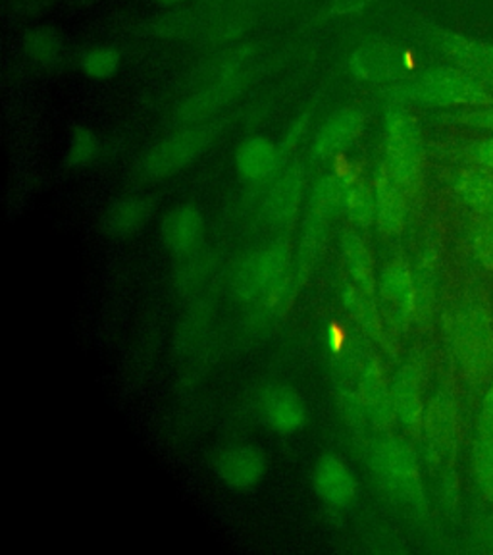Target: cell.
<instances>
[{
	"instance_id": "1",
	"label": "cell",
	"mask_w": 493,
	"mask_h": 555,
	"mask_svg": "<svg viewBox=\"0 0 493 555\" xmlns=\"http://www.w3.org/2000/svg\"><path fill=\"white\" fill-rule=\"evenodd\" d=\"M351 176L346 172H334L324 176L312 188L307 212H304L295 278H304L311 272L312 264L321 257L322 247L328 240L329 228L339 210L343 208L347 183Z\"/></svg>"
},
{
	"instance_id": "2",
	"label": "cell",
	"mask_w": 493,
	"mask_h": 555,
	"mask_svg": "<svg viewBox=\"0 0 493 555\" xmlns=\"http://www.w3.org/2000/svg\"><path fill=\"white\" fill-rule=\"evenodd\" d=\"M294 251L287 240H274L243 257L235 267L230 292L237 304H257L284 286L291 272Z\"/></svg>"
},
{
	"instance_id": "3",
	"label": "cell",
	"mask_w": 493,
	"mask_h": 555,
	"mask_svg": "<svg viewBox=\"0 0 493 555\" xmlns=\"http://www.w3.org/2000/svg\"><path fill=\"white\" fill-rule=\"evenodd\" d=\"M401 96L411 103L455 108V106H480L492 103L493 95L488 87L465 74L457 66H438L418 74L401 89Z\"/></svg>"
},
{
	"instance_id": "4",
	"label": "cell",
	"mask_w": 493,
	"mask_h": 555,
	"mask_svg": "<svg viewBox=\"0 0 493 555\" xmlns=\"http://www.w3.org/2000/svg\"><path fill=\"white\" fill-rule=\"evenodd\" d=\"M220 124L205 121L195 126H183L172 135L156 141L155 145L143 153L139 163V172L148 180H165L182 172L205 155L217 141Z\"/></svg>"
},
{
	"instance_id": "5",
	"label": "cell",
	"mask_w": 493,
	"mask_h": 555,
	"mask_svg": "<svg viewBox=\"0 0 493 555\" xmlns=\"http://www.w3.org/2000/svg\"><path fill=\"white\" fill-rule=\"evenodd\" d=\"M368 460L376 482L398 502L418 507L425 502V488L413 451L391 436L374 438L368 448Z\"/></svg>"
},
{
	"instance_id": "6",
	"label": "cell",
	"mask_w": 493,
	"mask_h": 555,
	"mask_svg": "<svg viewBox=\"0 0 493 555\" xmlns=\"http://www.w3.org/2000/svg\"><path fill=\"white\" fill-rule=\"evenodd\" d=\"M384 166L403 190L411 193L423 176V133L415 116L395 106L386 116L384 135Z\"/></svg>"
},
{
	"instance_id": "7",
	"label": "cell",
	"mask_w": 493,
	"mask_h": 555,
	"mask_svg": "<svg viewBox=\"0 0 493 555\" xmlns=\"http://www.w3.org/2000/svg\"><path fill=\"white\" fill-rule=\"evenodd\" d=\"M349 69L366 83H393L408 78L411 54L390 41H368L351 52Z\"/></svg>"
},
{
	"instance_id": "8",
	"label": "cell",
	"mask_w": 493,
	"mask_h": 555,
	"mask_svg": "<svg viewBox=\"0 0 493 555\" xmlns=\"http://www.w3.org/2000/svg\"><path fill=\"white\" fill-rule=\"evenodd\" d=\"M245 81L247 79L243 74H235L230 78L205 83L195 93L185 96L182 103L173 108V124L183 128V126H195V124L210 121V118H215L224 106L234 101L235 96L242 95Z\"/></svg>"
},
{
	"instance_id": "9",
	"label": "cell",
	"mask_w": 493,
	"mask_h": 555,
	"mask_svg": "<svg viewBox=\"0 0 493 555\" xmlns=\"http://www.w3.org/2000/svg\"><path fill=\"white\" fill-rule=\"evenodd\" d=\"M453 344L468 373H482L493 357L492 328L480 309H467L453 322Z\"/></svg>"
},
{
	"instance_id": "10",
	"label": "cell",
	"mask_w": 493,
	"mask_h": 555,
	"mask_svg": "<svg viewBox=\"0 0 493 555\" xmlns=\"http://www.w3.org/2000/svg\"><path fill=\"white\" fill-rule=\"evenodd\" d=\"M304 193H307L304 166H289L277 176L262 199L260 217L264 220V224L277 230L294 224L303 205Z\"/></svg>"
},
{
	"instance_id": "11",
	"label": "cell",
	"mask_w": 493,
	"mask_h": 555,
	"mask_svg": "<svg viewBox=\"0 0 493 555\" xmlns=\"http://www.w3.org/2000/svg\"><path fill=\"white\" fill-rule=\"evenodd\" d=\"M269 460L257 446L232 443L220 450L215 457V470L225 486L234 490H249L262 482Z\"/></svg>"
},
{
	"instance_id": "12",
	"label": "cell",
	"mask_w": 493,
	"mask_h": 555,
	"mask_svg": "<svg viewBox=\"0 0 493 555\" xmlns=\"http://www.w3.org/2000/svg\"><path fill=\"white\" fill-rule=\"evenodd\" d=\"M356 388L363 399L364 411L368 416V423L386 433L395 418L393 411V399H391V382L386 378L381 371L380 363L374 359H366L359 366V376H356Z\"/></svg>"
},
{
	"instance_id": "13",
	"label": "cell",
	"mask_w": 493,
	"mask_h": 555,
	"mask_svg": "<svg viewBox=\"0 0 493 555\" xmlns=\"http://www.w3.org/2000/svg\"><path fill=\"white\" fill-rule=\"evenodd\" d=\"M364 130V114L356 106H346L332 114L314 135L312 155L316 160H332L343 155L347 149L361 138Z\"/></svg>"
},
{
	"instance_id": "14",
	"label": "cell",
	"mask_w": 493,
	"mask_h": 555,
	"mask_svg": "<svg viewBox=\"0 0 493 555\" xmlns=\"http://www.w3.org/2000/svg\"><path fill=\"white\" fill-rule=\"evenodd\" d=\"M312 488L322 502L332 507H347L355 502L359 482L355 473L338 455H322L312 470Z\"/></svg>"
},
{
	"instance_id": "15",
	"label": "cell",
	"mask_w": 493,
	"mask_h": 555,
	"mask_svg": "<svg viewBox=\"0 0 493 555\" xmlns=\"http://www.w3.org/2000/svg\"><path fill=\"white\" fill-rule=\"evenodd\" d=\"M436 43L453 62V66L463 69L488 89H493V59L485 51L484 43L451 31L436 35Z\"/></svg>"
},
{
	"instance_id": "16",
	"label": "cell",
	"mask_w": 493,
	"mask_h": 555,
	"mask_svg": "<svg viewBox=\"0 0 493 555\" xmlns=\"http://www.w3.org/2000/svg\"><path fill=\"white\" fill-rule=\"evenodd\" d=\"M205 234V217L193 205H178L160 222V240L168 251L187 255L199 247Z\"/></svg>"
},
{
	"instance_id": "17",
	"label": "cell",
	"mask_w": 493,
	"mask_h": 555,
	"mask_svg": "<svg viewBox=\"0 0 493 555\" xmlns=\"http://www.w3.org/2000/svg\"><path fill=\"white\" fill-rule=\"evenodd\" d=\"M373 188L376 224L386 235L401 234L407 218V191L395 182V178L384 165L374 178Z\"/></svg>"
},
{
	"instance_id": "18",
	"label": "cell",
	"mask_w": 493,
	"mask_h": 555,
	"mask_svg": "<svg viewBox=\"0 0 493 555\" xmlns=\"http://www.w3.org/2000/svg\"><path fill=\"white\" fill-rule=\"evenodd\" d=\"M381 299L390 305L391 311L395 312L399 321H408L415 314L416 280L413 272L403 260H391L378 274V289Z\"/></svg>"
},
{
	"instance_id": "19",
	"label": "cell",
	"mask_w": 493,
	"mask_h": 555,
	"mask_svg": "<svg viewBox=\"0 0 493 555\" xmlns=\"http://www.w3.org/2000/svg\"><path fill=\"white\" fill-rule=\"evenodd\" d=\"M284 153L269 138L255 135L245 139L235 151V170L243 182L260 183L269 180L282 165Z\"/></svg>"
},
{
	"instance_id": "20",
	"label": "cell",
	"mask_w": 493,
	"mask_h": 555,
	"mask_svg": "<svg viewBox=\"0 0 493 555\" xmlns=\"http://www.w3.org/2000/svg\"><path fill=\"white\" fill-rule=\"evenodd\" d=\"M262 416L267 425L277 434L299 433L307 423L304 399L291 388H276L262 401Z\"/></svg>"
},
{
	"instance_id": "21",
	"label": "cell",
	"mask_w": 493,
	"mask_h": 555,
	"mask_svg": "<svg viewBox=\"0 0 493 555\" xmlns=\"http://www.w3.org/2000/svg\"><path fill=\"white\" fill-rule=\"evenodd\" d=\"M391 399H393L395 418L401 425L405 428L423 425L425 405H423V393H420V378L415 366L405 364L391 378Z\"/></svg>"
},
{
	"instance_id": "22",
	"label": "cell",
	"mask_w": 493,
	"mask_h": 555,
	"mask_svg": "<svg viewBox=\"0 0 493 555\" xmlns=\"http://www.w3.org/2000/svg\"><path fill=\"white\" fill-rule=\"evenodd\" d=\"M426 438H428V450L433 460H447L453 451L455 442V430H457V418L451 405L450 399L445 396H438L430 403L425 413Z\"/></svg>"
},
{
	"instance_id": "23",
	"label": "cell",
	"mask_w": 493,
	"mask_h": 555,
	"mask_svg": "<svg viewBox=\"0 0 493 555\" xmlns=\"http://www.w3.org/2000/svg\"><path fill=\"white\" fill-rule=\"evenodd\" d=\"M339 253L347 270V276L353 286L359 287L366 295L376 294L378 289V274L374 270L373 253L368 245L356 232H346L341 235Z\"/></svg>"
},
{
	"instance_id": "24",
	"label": "cell",
	"mask_w": 493,
	"mask_h": 555,
	"mask_svg": "<svg viewBox=\"0 0 493 555\" xmlns=\"http://www.w3.org/2000/svg\"><path fill=\"white\" fill-rule=\"evenodd\" d=\"M153 215V203L143 197H124L114 201L111 207L104 210L101 218V230L111 237H130L143 230L148 218Z\"/></svg>"
},
{
	"instance_id": "25",
	"label": "cell",
	"mask_w": 493,
	"mask_h": 555,
	"mask_svg": "<svg viewBox=\"0 0 493 555\" xmlns=\"http://www.w3.org/2000/svg\"><path fill=\"white\" fill-rule=\"evenodd\" d=\"M455 191L470 210L493 222V172L484 168H470L455 178Z\"/></svg>"
},
{
	"instance_id": "26",
	"label": "cell",
	"mask_w": 493,
	"mask_h": 555,
	"mask_svg": "<svg viewBox=\"0 0 493 555\" xmlns=\"http://www.w3.org/2000/svg\"><path fill=\"white\" fill-rule=\"evenodd\" d=\"M475 463H477L478 482L485 494L493 498V390L485 396L484 408L478 423Z\"/></svg>"
},
{
	"instance_id": "27",
	"label": "cell",
	"mask_w": 493,
	"mask_h": 555,
	"mask_svg": "<svg viewBox=\"0 0 493 555\" xmlns=\"http://www.w3.org/2000/svg\"><path fill=\"white\" fill-rule=\"evenodd\" d=\"M341 301L346 305V311L356 322V326L363 330L368 338H380L381 321L380 312L374 305L373 295H366L351 282L341 289Z\"/></svg>"
},
{
	"instance_id": "28",
	"label": "cell",
	"mask_w": 493,
	"mask_h": 555,
	"mask_svg": "<svg viewBox=\"0 0 493 555\" xmlns=\"http://www.w3.org/2000/svg\"><path fill=\"white\" fill-rule=\"evenodd\" d=\"M341 210L361 228H368L373 222H376L373 185L355 180L351 176V180L347 183L346 197H343V208Z\"/></svg>"
},
{
	"instance_id": "29",
	"label": "cell",
	"mask_w": 493,
	"mask_h": 555,
	"mask_svg": "<svg viewBox=\"0 0 493 555\" xmlns=\"http://www.w3.org/2000/svg\"><path fill=\"white\" fill-rule=\"evenodd\" d=\"M182 264L176 270V287L182 294H190L210 276V272L215 269V257L207 251H191L183 255Z\"/></svg>"
},
{
	"instance_id": "30",
	"label": "cell",
	"mask_w": 493,
	"mask_h": 555,
	"mask_svg": "<svg viewBox=\"0 0 493 555\" xmlns=\"http://www.w3.org/2000/svg\"><path fill=\"white\" fill-rule=\"evenodd\" d=\"M24 51L27 59L37 62V64H52L59 59L62 51L61 35L56 34L51 27H37L31 29L24 37Z\"/></svg>"
},
{
	"instance_id": "31",
	"label": "cell",
	"mask_w": 493,
	"mask_h": 555,
	"mask_svg": "<svg viewBox=\"0 0 493 555\" xmlns=\"http://www.w3.org/2000/svg\"><path fill=\"white\" fill-rule=\"evenodd\" d=\"M120 52L113 47H93L81 54L79 66L87 78L111 79L120 68Z\"/></svg>"
},
{
	"instance_id": "32",
	"label": "cell",
	"mask_w": 493,
	"mask_h": 555,
	"mask_svg": "<svg viewBox=\"0 0 493 555\" xmlns=\"http://www.w3.org/2000/svg\"><path fill=\"white\" fill-rule=\"evenodd\" d=\"M99 139L95 133L86 126H76L69 135L68 153H66V166L68 168H86L95 160L99 155Z\"/></svg>"
},
{
	"instance_id": "33",
	"label": "cell",
	"mask_w": 493,
	"mask_h": 555,
	"mask_svg": "<svg viewBox=\"0 0 493 555\" xmlns=\"http://www.w3.org/2000/svg\"><path fill=\"white\" fill-rule=\"evenodd\" d=\"M338 411L349 430L355 434H363L364 426L368 425V416L364 411L363 399L359 388L353 386H341L338 390Z\"/></svg>"
},
{
	"instance_id": "34",
	"label": "cell",
	"mask_w": 493,
	"mask_h": 555,
	"mask_svg": "<svg viewBox=\"0 0 493 555\" xmlns=\"http://www.w3.org/2000/svg\"><path fill=\"white\" fill-rule=\"evenodd\" d=\"M472 245L485 267L493 269V222H485L482 228H478Z\"/></svg>"
},
{
	"instance_id": "35",
	"label": "cell",
	"mask_w": 493,
	"mask_h": 555,
	"mask_svg": "<svg viewBox=\"0 0 493 555\" xmlns=\"http://www.w3.org/2000/svg\"><path fill=\"white\" fill-rule=\"evenodd\" d=\"M460 120L470 128L493 131V101L492 103L480 104V106H472V111L463 114Z\"/></svg>"
},
{
	"instance_id": "36",
	"label": "cell",
	"mask_w": 493,
	"mask_h": 555,
	"mask_svg": "<svg viewBox=\"0 0 493 555\" xmlns=\"http://www.w3.org/2000/svg\"><path fill=\"white\" fill-rule=\"evenodd\" d=\"M378 0H334L329 7V14L332 16H349V14H356L361 10L371 7Z\"/></svg>"
},
{
	"instance_id": "37",
	"label": "cell",
	"mask_w": 493,
	"mask_h": 555,
	"mask_svg": "<svg viewBox=\"0 0 493 555\" xmlns=\"http://www.w3.org/2000/svg\"><path fill=\"white\" fill-rule=\"evenodd\" d=\"M472 158H475L478 168H484V170L493 172V138L484 139V141L475 145Z\"/></svg>"
},
{
	"instance_id": "38",
	"label": "cell",
	"mask_w": 493,
	"mask_h": 555,
	"mask_svg": "<svg viewBox=\"0 0 493 555\" xmlns=\"http://www.w3.org/2000/svg\"><path fill=\"white\" fill-rule=\"evenodd\" d=\"M158 4H163V7H176V4H180L183 0H156Z\"/></svg>"
},
{
	"instance_id": "39",
	"label": "cell",
	"mask_w": 493,
	"mask_h": 555,
	"mask_svg": "<svg viewBox=\"0 0 493 555\" xmlns=\"http://www.w3.org/2000/svg\"><path fill=\"white\" fill-rule=\"evenodd\" d=\"M484 49L485 51H488V54H490V56H492L493 59V43H484Z\"/></svg>"
}]
</instances>
